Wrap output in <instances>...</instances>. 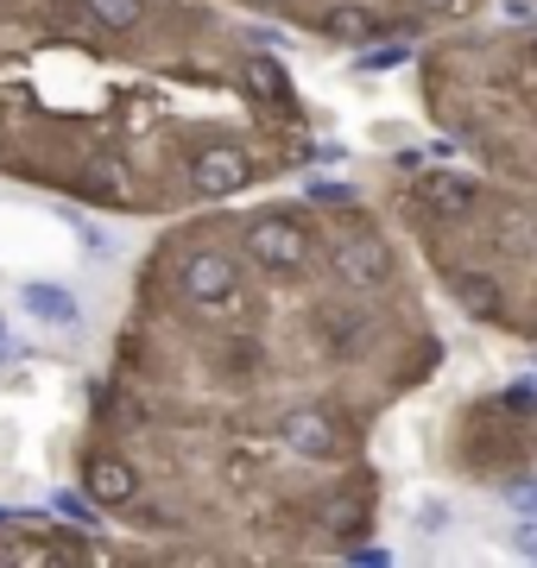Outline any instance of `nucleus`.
I'll use <instances>...</instances> for the list:
<instances>
[{"instance_id": "1", "label": "nucleus", "mask_w": 537, "mask_h": 568, "mask_svg": "<svg viewBox=\"0 0 537 568\" xmlns=\"http://www.w3.org/2000/svg\"><path fill=\"white\" fill-rule=\"evenodd\" d=\"M330 278L342 291H379L393 278V246L379 241L367 222H348L330 234Z\"/></svg>"}, {"instance_id": "2", "label": "nucleus", "mask_w": 537, "mask_h": 568, "mask_svg": "<svg viewBox=\"0 0 537 568\" xmlns=\"http://www.w3.org/2000/svg\"><path fill=\"white\" fill-rule=\"evenodd\" d=\"M241 246H247V260L272 278H291V272H304L311 265V234L304 227H291L285 215H260V222L241 227Z\"/></svg>"}, {"instance_id": "3", "label": "nucleus", "mask_w": 537, "mask_h": 568, "mask_svg": "<svg viewBox=\"0 0 537 568\" xmlns=\"http://www.w3.org/2000/svg\"><path fill=\"white\" fill-rule=\"evenodd\" d=\"M178 291H184L190 304L222 310V304H234V291H241V265H234V253H222V246H196V253H184V265H178Z\"/></svg>"}, {"instance_id": "4", "label": "nucleus", "mask_w": 537, "mask_h": 568, "mask_svg": "<svg viewBox=\"0 0 537 568\" xmlns=\"http://www.w3.org/2000/svg\"><path fill=\"white\" fill-rule=\"evenodd\" d=\"M190 183H196L203 196H234V190L253 183V164H247L241 145H203V152L190 159Z\"/></svg>"}, {"instance_id": "5", "label": "nucleus", "mask_w": 537, "mask_h": 568, "mask_svg": "<svg viewBox=\"0 0 537 568\" xmlns=\"http://www.w3.org/2000/svg\"><path fill=\"white\" fill-rule=\"evenodd\" d=\"M417 190V203L430 209V215H468V209L480 203V183L475 178H462V171H424V178L412 183Z\"/></svg>"}, {"instance_id": "6", "label": "nucleus", "mask_w": 537, "mask_h": 568, "mask_svg": "<svg viewBox=\"0 0 537 568\" xmlns=\"http://www.w3.org/2000/svg\"><path fill=\"white\" fill-rule=\"evenodd\" d=\"M83 487H89V499H102V506H133V499H140V467L121 462V455H89Z\"/></svg>"}, {"instance_id": "7", "label": "nucleus", "mask_w": 537, "mask_h": 568, "mask_svg": "<svg viewBox=\"0 0 537 568\" xmlns=\"http://www.w3.org/2000/svg\"><path fill=\"white\" fill-rule=\"evenodd\" d=\"M449 297L468 310V316H480V323H499V316H506V284H499L494 272H480V265L449 272Z\"/></svg>"}, {"instance_id": "8", "label": "nucleus", "mask_w": 537, "mask_h": 568, "mask_svg": "<svg viewBox=\"0 0 537 568\" xmlns=\"http://www.w3.org/2000/svg\"><path fill=\"white\" fill-rule=\"evenodd\" d=\"M278 436H285V448H297L304 462H330L335 448H342L330 410H291L285 424H278Z\"/></svg>"}, {"instance_id": "9", "label": "nucleus", "mask_w": 537, "mask_h": 568, "mask_svg": "<svg viewBox=\"0 0 537 568\" xmlns=\"http://www.w3.org/2000/svg\"><path fill=\"white\" fill-rule=\"evenodd\" d=\"M323 32L342 39V44H361V39L393 32V20H379V13H367V7H335V13H323Z\"/></svg>"}, {"instance_id": "10", "label": "nucleus", "mask_w": 537, "mask_h": 568, "mask_svg": "<svg viewBox=\"0 0 537 568\" xmlns=\"http://www.w3.org/2000/svg\"><path fill=\"white\" fill-rule=\"evenodd\" d=\"M83 7H89V20L108 26V32H133V26L145 20L140 0H83Z\"/></svg>"}, {"instance_id": "11", "label": "nucleus", "mask_w": 537, "mask_h": 568, "mask_svg": "<svg viewBox=\"0 0 537 568\" xmlns=\"http://www.w3.org/2000/svg\"><path fill=\"white\" fill-rule=\"evenodd\" d=\"M361 316H354V310H323V335H330V347L335 354H354V347H361Z\"/></svg>"}, {"instance_id": "12", "label": "nucleus", "mask_w": 537, "mask_h": 568, "mask_svg": "<svg viewBox=\"0 0 537 568\" xmlns=\"http://www.w3.org/2000/svg\"><path fill=\"white\" fill-rule=\"evenodd\" d=\"M247 89H253V95H266V102H285V95H291L285 70H278L272 58H253L247 63Z\"/></svg>"}, {"instance_id": "13", "label": "nucleus", "mask_w": 537, "mask_h": 568, "mask_svg": "<svg viewBox=\"0 0 537 568\" xmlns=\"http://www.w3.org/2000/svg\"><path fill=\"white\" fill-rule=\"evenodd\" d=\"M26 310L58 316V323H77V297H63V291H51V284H26Z\"/></svg>"}, {"instance_id": "14", "label": "nucleus", "mask_w": 537, "mask_h": 568, "mask_svg": "<svg viewBox=\"0 0 537 568\" xmlns=\"http://www.w3.org/2000/svg\"><path fill=\"white\" fill-rule=\"evenodd\" d=\"M499 493H506L518 511H537V474H506V480H499Z\"/></svg>"}, {"instance_id": "15", "label": "nucleus", "mask_w": 537, "mask_h": 568, "mask_svg": "<svg viewBox=\"0 0 537 568\" xmlns=\"http://www.w3.org/2000/svg\"><path fill=\"white\" fill-rule=\"evenodd\" d=\"M513 544H518V556H531L537 562V511H525V518L513 525Z\"/></svg>"}, {"instance_id": "16", "label": "nucleus", "mask_w": 537, "mask_h": 568, "mask_svg": "<svg viewBox=\"0 0 537 568\" xmlns=\"http://www.w3.org/2000/svg\"><path fill=\"white\" fill-rule=\"evenodd\" d=\"M424 7H430V13H468L475 0H424Z\"/></svg>"}, {"instance_id": "17", "label": "nucleus", "mask_w": 537, "mask_h": 568, "mask_svg": "<svg viewBox=\"0 0 537 568\" xmlns=\"http://www.w3.org/2000/svg\"><path fill=\"white\" fill-rule=\"evenodd\" d=\"M531 63H537V32H531Z\"/></svg>"}, {"instance_id": "18", "label": "nucleus", "mask_w": 537, "mask_h": 568, "mask_svg": "<svg viewBox=\"0 0 537 568\" xmlns=\"http://www.w3.org/2000/svg\"><path fill=\"white\" fill-rule=\"evenodd\" d=\"M260 7H285V0H260Z\"/></svg>"}, {"instance_id": "19", "label": "nucleus", "mask_w": 537, "mask_h": 568, "mask_svg": "<svg viewBox=\"0 0 537 568\" xmlns=\"http://www.w3.org/2000/svg\"><path fill=\"white\" fill-rule=\"evenodd\" d=\"M0 347H7V328H0Z\"/></svg>"}]
</instances>
